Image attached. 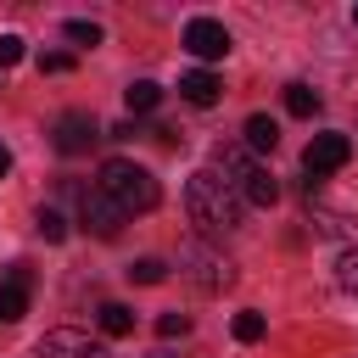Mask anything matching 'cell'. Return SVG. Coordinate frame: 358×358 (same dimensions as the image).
<instances>
[{
    "instance_id": "obj_4",
    "label": "cell",
    "mask_w": 358,
    "mask_h": 358,
    "mask_svg": "<svg viewBox=\"0 0 358 358\" xmlns=\"http://www.w3.org/2000/svg\"><path fill=\"white\" fill-rule=\"evenodd\" d=\"M347 162H352V140H347V134H313L308 151H302V168H308L313 179H324V173H336V168H347Z\"/></svg>"
},
{
    "instance_id": "obj_1",
    "label": "cell",
    "mask_w": 358,
    "mask_h": 358,
    "mask_svg": "<svg viewBox=\"0 0 358 358\" xmlns=\"http://www.w3.org/2000/svg\"><path fill=\"white\" fill-rule=\"evenodd\" d=\"M185 207H190V218H196L207 235H229V229L241 224V213H246V201H241L213 168H196V173L185 179Z\"/></svg>"
},
{
    "instance_id": "obj_24",
    "label": "cell",
    "mask_w": 358,
    "mask_h": 358,
    "mask_svg": "<svg viewBox=\"0 0 358 358\" xmlns=\"http://www.w3.org/2000/svg\"><path fill=\"white\" fill-rule=\"evenodd\" d=\"M6 168H11V151H6V145H0V179H6Z\"/></svg>"
},
{
    "instance_id": "obj_5",
    "label": "cell",
    "mask_w": 358,
    "mask_h": 358,
    "mask_svg": "<svg viewBox=\"0 0 358 358\" xmlns=\"http://www.w3.org/2000/svg\"><path fill=\"white\" fill-rule=\"evenodd\" d=\"M185 50L201 56V62H218V56H229V28L218 17H190L185 22Z\"/></svg>"
},
{
    "instance_id": "obj_13",
    "label": "cell",
    "mask_w": 358,
    "mask_h": 358,
    "mask_svg": "<svg viewBox=\"0 0 358 358\" xmlns=\"http://www.w3.org/2000/svg\"><path fill=\"white\" fill-rule=\"evenodd\" d=\"M285 112L291 117H313L319 112V90L313 84H285Z\"/></svg>"
},
{
    "instance_id": "obj_22",
    "label": "cell",
    "mask_w": 358,
    "mask_h": 358,
    "mask_svg": "<svg viewBox=\"0 0 358 358\" xmlns=\"http://www.w3.org/2000/svg\"><path fill=\"white\" fill-rule=\"evenodd\" d=\"M17 62H22V39H17V34H0V73L17 67Z\"/></svg>"
},
{
    "instance_id": "obj_19",
    "label": "cell",
    "mask_w": 358,
    "mask_h": 358,
    "mask_svg": "<svg viewBox=\"0 0 358 358\" xmlns=\"http://www.w3.org/2000/svg\"><path fill=\"white\" fill-rule=\"evenodd\" d=\"M39 235H45V241H67V218H62L56 207H39Z\"/></svg>"
},
{
    "instance_id": "obj_18",
    "label": "cell",
    "mask_w": 358,
    "mask_h": 358,
    "mask_svg": "<svg viewBox=\"0 0 358 358\" xmlns=\"http://www.w3.org/2000/svg\"><path fill=\"white\" fill-rule=\"evenodd\" d=\"M235 341H263V313H257V308L235 313Z\"/></svg>"
},
{
    "instance_id": "obj_23",
    "label": "cell",
    "mask_w": 358,
    "mask_h": 358,
    "mask_svg": "<svg viewBox=\"0 0 358 358\" xmlns=\"http://www.w3.org/2000/svg\"><path fill=\"white\" fill-rule=\"evenodd\" d=\"M39 67H45V73H67L73 56H67V50H50V56H39Z\"/></svg>"
},
{
    "instance_id": "obj_17",
    "label": "cell",
    "mask_w": 358,
    "mask_h": 358,
    "mask_svg": "<svg viewBox=\"0 0 358 358\" xmlns=\"http://www.w3.org/2000/svg\"><path fill=\"white\" fill-rule=\"evenodd\" d=\"M168 268H162V257H140V263H129V280L134 285H157Z\"/></svg>"
},
{
    "instance_id": "obj_6",
    "label": "cell",
    "mask_w": 358,
    "mask_h": 358,
    "mask_svg": "<svg viewBox=\"0 0 358 358\" xmlns=\"http://www.w3.org/2000/svg\"><path fill=\"white\" fill-rule=\"evenodd\" d=\"M78 218H84V229L101 235V241H112V235L123 229V207H117L112 196H101V190H84V196H78Z\"/></svg>"
},
{
    "instance_id": "obj_15",
    "label": "cell",
    "mask_w": 358,
    "mask_h": 358,
    "mask_svg": "<svg viewBox=\"0 0 358 358\" xmlns=\"http://www.w3.org/2000/svg\"><path fill=\"white\" fill-rule=\"evenodd\" d=\"M101 330L106 336H134V313L123 302H101Z\"/></svg>"
},
{
    "instance_id": "obj_9",
    "label": "cell",
    "mask_w": 358,
    "mask_h": 358,
    "mask_svg": "<svg viewBox=\"0 0 358 358\" xmlns=\"http://www.w3.org/2000/svg\"><path fill=\"white\" fill-rule=\"evenodd\" d=\"M90 140H101L90 112H62V117H56V151H62V157H78V151H90Z\"/></svg>"
},
{
    "instance_id": "obj_21",
    "label": "cell",
    "mask_w": 358,
    "mask_h": 358,
    "mask_svg": "<svg viewBox=\"0 0 358 358\" xmlns=\"http://www.w3.org/2000/svg\"><path fill=\"white\" fill-rule=\"evenodd\" d=\"M185 330H190L185 313H162V319H157V336H162V341H173V336H185Z\"/></svg>"
},
{
    "instance_id": "obj_11",
    "label": "cell",
    "mask_w": 358,
    "mask_h": 358,
    "mask_svg": "<svg viewBox=\"0 0 358 358\" xmlns=\"http://www.w3.org/2000/svg\"><path fill=\"white\" fill-rule=\"evenodd\" d=\"M246 145H252V151H274V145H280V123L263 117V112H252V117H246Z\"/></svg>"
},
{
    "instance_id": "obj_16",
    "label": "cell",
    "mask_w": 358,
    "mask_h": 358,
    "mask_svg": "<svg viewBox=\"0 0 358 358\" xmlns=\"http://www.w3.org/2000/svg\"><path fill=\"white\" fill-rule=\"evenodd\" d=\"M336 285H341L347 296H358V246L341 252V263H336Z\"/></svg>"
},
{
    "instance_id": "obj_14",
    "label": "cell",
    "mask_w": 358,
    "mask_h": 358,
    "mask_svg": "<svg viewBox=\"0 0 358 358\" xmlns=\"http://www.w3.org/2000/svg\"><path fill=\"white\" fill-rule=\"evenodd\" d=\"M241 201H257V207H274V201H280V179H274L268 168H257V179H252V185L241 190Z\"/></svg>"
},
{
    "instance_id": "obj_2",
    "label": "cell",
    "mask_w": 358,
    "mask_h": 358,
    "mask_svg": "<svg viewBox=\"0 0 358 358\" xmlns=\"http://www.w3.org/2000/svg\"><path fill=\"white\" fill-rule=\"evenodd\" d=\"M95 190H101V196H112V201L123 207V218H129V213H151V207L162 201L157 173H151L145 162H129V157H106V162H101V179H95Z\"/></svg>"
},
{
    "instance_id": "obj_12",
    "label": "cell",
    "mask_w": 358,
    "mask_h": 358,
    "mask_svg": "<svg viewBox=\"0 0 358 358\" xmlns=\"http://www.w3.org/2000/svg\"><path fill=\"white\" fill-rule=\"evenodd\" d=\"M123 101H129V112H157V101H162V84H151V78H134V84L123 90Z\"/></svg>"
},
{
    "instance_id": "obj_25",
    "label": "cell",
    "mask_w": 358,
    "mask_h": 358,
    "mask_svg": "<svg viewBox=\"0 0 358 358\" xmlns=\"http://www.w3.org/2000/svg\"><path fill=\"white\" fill-rule=\"evenodd\" d=\"M352 22H358V6H352Z\"/></svg>"
},
{
    "instance_id": "obj_20",
    "label": "cell",
    "mask_w": 358,
    "mask_h": 358,
    "mask_svg": "<svg viewBox=\"0 0 358 358\" xmlns=\"http://www.w3.org/2000/svg\"><path fill=\"white\" fill-rule=\"evenodd\" d=\"M67 39L90 50V45H101V28H95V22H84V17H73V22H67Z\"/></svg>"
},
{
    "instance_id": "obj_7",
    "label": "cell",
    "mask_w": 358,
    "mask_h": 358,
    "mask_svg": "<svg viewBox=\"0 0 358 358\" xmlns=\"http://www.w3.org/2000/svg\"><path fill=\"white\" fill-rule=\"evenodd\" d=\"M28 296H34V274H28L22 263H11V268H6V280H0V319H6V324H17V319L28 313Z\"/></svg>"
},
{
    "instance_id": "obj_8",
    "label": "cell",
    "mask_w": 358,
    "mask_h": 358,
    "mask_svg": "<svg viewBox=\"0 0 358 358\" xmlns=\"http://www.w3.org/2000/svg\"><path fill=\"white\" fill-rule=\"evenodd\" d=\"M39 358H106V347L90 341L84 330H50L39 336Z\"/></svg>"
},
{
    "instance_id": "obj_10",
    "label": "cell",
    "mask_w": 358,
    "mask_h": 358,
    "mask_svg": "<svg viewBox=\"0 0 358 358\" xmlns=\"http://www.w3.org/2000/svg\"><path fill=\"white\" fill-rule=\"evenodd\" d=\"M179 95H185L190 106H213V101L224 95V84H218L207 67H196V73H185V78H179Z\"/></svg>"
},
{
    "instance_id": "obj_3",
    "label": "cell",
    "mask_w": 358,
    "mask_h": 358,
    "mask_svg": "<svg viewBox=\"0 0 358 358\" xmlns=\"http://www.w3.org/2000/svg\"><path fill=\"white\" fill-rule=\"evenodd\" d=\"M179 268H185V274H190L201 291H224V285L235 280V263H229L224 252H213L207 241H190V246L179 252Z\"/></svg>"
}]
</instances>
